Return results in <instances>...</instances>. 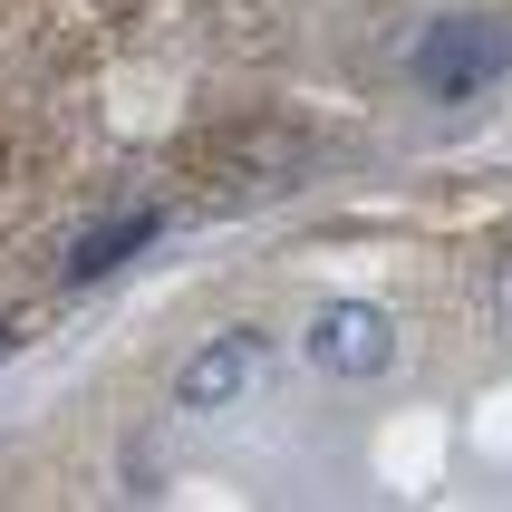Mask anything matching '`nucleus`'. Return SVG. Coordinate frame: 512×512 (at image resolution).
Masks as SVG:
<instances>
[{"label":"nucleus","mask_w":512,"mask_h":512,"mask_svg":"<svg viewBox=\"0 0 512 512\" xmlns=\"http://www.w3.org/2000/svg\"><path fill=\"white\" fill-rule=\"evenodd\" d=\"M406 68H416V87L426 97H484L493 78L512 68V29L503 20H484V10H455V20H435L416 49H406Z\"/></svg>","instance_id":"f257e3e1"},{"label":"nucleus","mask_w":512,"mask_h":512,"mask_svg":"<svg viewBox=\"0 0 512 512\" xmlns=\"http://www.w3.org/2000/svg\"><path fill=\"white\" fill-rule=\"evenodd\" d=\"M261 377V329H223V339H203L184 368H174V406H194V416H213V406H242Z\"/></svg>","instance_id":"f03ea898"},{"label":"nucleus","mask_w":512,"mask_h":512,"mask_svg":"<svg viewBox=\"0 0 512 512\" xmlns=\"http://www.w3.org/2000/svg\"><path fill=\"white\" fill-rule=\"evenodd\" d=\"M310 358L329 377H377L397 358V329H387V310H368V300H329V310L310 319Z\"/></svg>","instance_id":"7ed1b4c3"},{"label":"nucleus","mask_w":512,"mask_h":512,"mask_svg":"<svg viewBox=\"0 0 512 512\" xmlns=\"http://www.w3.org/2000/svg\"><path fill=\"white\" fill-rule=\"evenodd\" d=\"M155 242V213H116V223H87L78 252H68V281H107V271H126V261Z\"/></svg>","instance_id":"20e7f679"},{"label":"nucleus","mask_w":512,"mask_h":512,"mask_svg":"<svg viewBox=\"0 0 512 512\" xmlns=\"http://www.w3.org/2000/svg\"><path fill=\"white\" fill-rule=\"evenodd\" d=\"M10 339H20V329H10V319H0V348H10Z\"/></svg>","instance_id":"39448f33"}]
</instances>
